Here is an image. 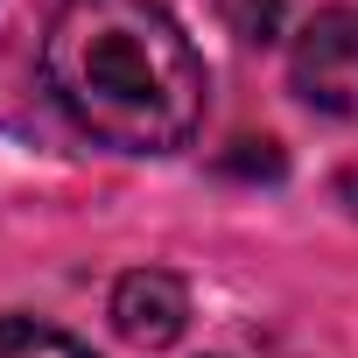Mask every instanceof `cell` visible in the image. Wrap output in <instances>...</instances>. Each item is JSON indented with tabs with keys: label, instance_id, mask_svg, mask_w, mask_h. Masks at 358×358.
I'll return each mask as SVG.
<instances>
[{
	"label": "cell",
	"instance_id": "1",
	"mask_svg": "<svg viewBox=\"0 0 358 358\" xmlns=\"http://www.w3.org/2000/svg\"><path fill=\"white\" fill-rule=\"evenodd\" d=\"M43 78L78 134L120 155H176L204 120V57L162 0H64Z\"/></svg>",
	"mask_w": 358,
	"mask_h": 358
},
{
	"label": "cell",
	"instance_id": "2",
	"mask_svg": "<svg viewBox=\"0 0 358 358\" xmlns=\"http://www.w3.org/2000/svg\"><path fill=\"white\" fill-rule=\"evenodd\" d=\"M288 85H295L316 113L358 120V0L323 8V15L295 36V50H288Z\"/></svg>",
	"mask_w": 358,
	"mask_h": 358
},
{
	"label": "cell",
	"instance_id": "3",
	"mask_svg": "<svg viewBox=\"0 0 358 358\" xmlns=\"http://www.w3.org/2000/svg\"><path fill=\"white\" fill-rule=\"evenodd\" d=\"M183 323H190V295H183V281L162 274V267H141V274H127L113 288V330L127 344H141V351L176 344Z\"/></svg>",
	"mask_w": 358,
	"mask_h": 358
},
{
	"label": "cell",
	"instance_id": "4",
	"mask_svg": "<svg viewBox=\"0 0 358 358\" xmlns=\"http://www.w3.org/2000/svg\"><path fill=\"white\" fill-rule=\"evenodd\" d=\"M0 358H92L78 337L50 330V323H29V316H0Z\"/></svg>",
	"mask_w": 358,
	"mask_h": 358
},
{
	"label": "cell",
	"instance_id": "5",
	"mask_svg": "<svg viewBox=\"0 0 358 358\" xmlns=\"http://www.w3.org/2000/svg\"><path fill=\"white\" fill-rule=\"evenodd\" d=\"M344 204L358 211V169H344Z\"/></svg>",
	"mask_w": 358,
	"mask_h": 358
}]
</instances>
